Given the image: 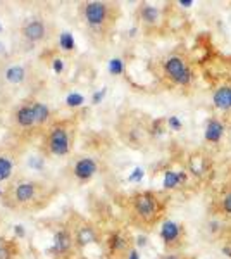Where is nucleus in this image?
Listing matches in <instances>:
<instances>
[{
	"instance_id": "1",
	"label": "nucleus",
	"mask_w": 231,
	"mask_h": 259,
	"mask_svg": "<svg viewBox=\"0 0 231 259\" xmlns=\"http://www.w3.org/2000/svg\"><path fill=\"white\" fill-rule=\"evenodd\" d=\"M57 195L56 185L38 178H14L2 194V204L14 212H38Z\"/></svg>"
},
{
	"instance_id": "2",
	"label": "nucleus",
	"mask_w": 231,
	"mask_h": 259,
	"mask_svg": "<svg viewBox=\"0 0 231 259\" xmlns=\"http://www.w3.org/2000/svg\"><path fill=\"white\" fill-rule=\"evenodd\" d=\"M12 130L19 135H33L41 130H47L52 123V111L47 104L36 99L21 102L11 114Z\"/></svg>"
},
{
	"instance_id": "3",
	"label": "nucleus",
	"mask_w": 231,
	"mask_h": 259,
	"mask_svg": "<svg viewBox=\"0 0 231 259\" xmlns=\"http://www.w3.org/2000/svg\"><path fill=\"white\" fill-rule=\"evenodd\" d=\"M164 209H166V200L152 190L136 192L128 200L129 220L140 228H150L157 225L162 218Z\"/></svg>"
},
{
	"instance_id": "4",
	"label": "nucleus",
	"mask_w": 231,
	"mask_h": 259,
	"mask_svg": "<svg viewBox=\"0 0 231 259\" xmlns=\"http://www.w3.org/2000/svg\"><path fill=\"white\" fill-rule=\"evenodd\" d=\"M78 135V123L74 119L52 121L41 139V150L49 157H66L71 154Z\"/></svg>"
},
{
	"instance_id": "5",
	"label": "nucleus",
	"mask_w": 231,
	"mask_h": 259,
	"mask_svg": "<svg viewBox=\"0 0 231 259\" xmlns=\"http://www.w3.org/2000/svg\"><path fill=\"white\" fill-rule=\"evenodd\" d=\"M79 16L85 26L95 35H107L117 23L119 7L112 2L88 0L79 6Z\"/></svg>"
},
{
	"instance_id": "6",
	"label": "nucleus",
	"mask_w": 231,
	"mask_h": 259,
	"mask_svg": "<svg viewBox=\"0 0 231 259\" xmlns=\"http://www.w3.org/2000/svg\"><path fill=\"white\" fill-rule=\"evenodd\" d=\"M162 76L169 85L179 87V89H187L193 81V71L190 68L184 57L178 56V54H171L161 62Z\"/></svg>"
},
{
	"instance_id": "7",
	"label": "nucleus",
	"mask_w": 231,
	"mask_h": 259,
	"mask_svg": "<svg viewBox=\"0 0 231 259\" xmlns=\"http://www.w3.org/2000/svg\"><path fill=\"white\" fill-rule=\"evenodd\" d=\"M159 235H161V240L164 242V247L174 252L176 249H179L183 245L184 228L181 223H178L174 220H164L161 223Z\"/></svg>"
},
{
	"instance_id": "8",
	"label": "nucleus",
	"mask_w": 231,
	"mask_h": 259,
	"mask_svg": "<svg viewBox=\"0 0 231 259\" xmlns=\"http://www.w3.org/2000/svg\"><path fill=\"white\" fill-rule=\"evenodd\" d=\"M99 173V161L91 156H79L71 164V175L78 183H88Z\"/></svg>"
},
{
	"instance_id": "9",
	"label": "nucleus",
	"mask_w": 231,
	"mask_h": 259,
	"mask_svg": "<svg viewBox=\"0 0 231 259\" xmlns=\"http://www.w3.org/2000/svg\"><path fill=\"white\" fill-rule=\"evenodd\" d=\"M19 162V152L11 145L0 147V183H9L14 180L16 168Z\"/></svg>"
},
{
	"instance_id": "10",
	"label": "nucleus",
	"mask_w": 231,
	"mask_h": 259,
	"mask_svg": "<svg viewBox=\"0 0 231 259\" xmlns=\"http://www.w3.org/2000/svg\"><path fill=\"white\" fill-rule=\"evenodd\" d=\"M109 259H124L131 250V242L123 232H112L106 240Z\"/></svg>"
},
{
	"instance_id": "11",
	"label": "nucleus",
	"mask_w": 231,
	"mask_h": 259,
	"mask_svg": "<svg viewBox=\"0 0 231 259\" xmlns=\"http://www.w3.org/2000/svg\"><path fill=\"white\" fill-rule=\"evenodd\" d=\"M21 36L29 44H40L47 36V24L40 18H31L24 21L21 26Z\"/></svg>"
},
{
	"instance_id": "12",
	"label": "nucleus",
	"mask_w": 231,
	"mask_h": 259,
	"mask_svg": "<svg viewBox=\"0 0 231 259\" xmlns=\"http://www.w3.org/2000/svg\"><path fill=\"white\" fill-rule=\"evenodd\" d=\"M136 18L140 21L142 26H145L147 30H154V28L161 26L162 23V11L154 4H140L136 11Z\"/></svg>"
},
{
	"instance_id": "13",
	"label": "nucleus",
	"mask_w": 231,
	"mask_h": 259,
	"mask_svg": "<svg viewBox=\"0 0 231 259\" xmlns=\"http://www.w3.org/2000/svg\"><path fill=\"white\" fill-rule=\"evenodd\" d=\"M73 237H74V244L79 245V247H85L88 244L97 242L95 228L91 227L90 223H86V221H83L81 225H78V227L73 230Z\"/></svg>"
},
{
	"instance_id": "14",
	"label": "nucleus",
	"mask_w": 231,
	"mask_h": 259,
	"mask_svg": "<svg viewBox=\"0 0 231 259\" xmlns=\"http://www.w3.org/2000/svg\"><path fill=\"white\" fill-rule=\"evenodd\" d=\"M224 124L219 118H211L205 124V132H204V140L207 144H219L222 135H224Z\"/></svg>"
},
{
	"instance_id": "15",
	"label": "nucleus",
	"mask_w": 231,
	"mask_h": 259,
	"mask_svg": "<svg viewBox=\"0 0 231 259\" xmlns=\"http://www.w3.org/2000/svg\"><path fill=\"white\" fill-rule=\"evenodd\" d=\"M212 102L216 106V109L222 112L231 111V85H221L214 90Z\"/></svg>"
},
{
	"instance_id": "16",
	"label": "nucleus",
	"mask_w": 231,
	"mask_h": 259,
	"mask_svg": "<svg viewBox=\"0 0 231 259\" xmlns=\"http://www.w3.org/2000/svg\"><path fill=\"white\" fill-rule=\"evenodd\" d=\"M188 182V173L187 171H174V169H167L164 173V180H162V187L166 190H174L179 189L181 185Z\"/></svg>"
},
{
	"instance_id": "17",
	"label": "nucleus",
	"mask_w": 231,
	"mask_h": 259,
	"mask_svg": "<svg viewBox=\"0 0 231 259\" xmlns=\"http://www.w3.org/2000/svg\"><path fill=\"white\" fill-rule=\"evenodd\" d=\"M4 78H6V81L11 83V85H21V83H24L28 78L26 68L21 66V64H12L6 69Z\"/></svg>"
},
{
	"instance_id": "18",
	"label": "nucleus",
	"mask_w": 231,
	"mask_h": 259,
	"mask_svg": "<svg viewBox=\"0 0 231 259\" xmlns=\"http://www.w3.org/2000/svg\"><path fill=\"white\" fill-rule=\"evenodd\" d=\"M74 242V237H73V232H68V230H59L54 237V250L56 252H66L71 244Z\"/></svg>"
},
{
	"instance_id": "19",
	"label": "nucleus",
	"mask_w": 231,
	"mask_h": 259,
	"mask_svg": "<svg viewBox=\"0 0 231 259\" xmlns=\"http://www.w3.org/2000/svg\"><path fill=\"white\" fill-rule=\"evenodd\" d=\"M188 169H190L192 175H195V177L202 178L204 175L209 171V161H207V157L200 156V154H197V156H192L190 162H188Z\"/></svg>"
},
{
	"instance_id": "20",
	"label": "nucleus",
	"mask_w": 231,
	"mask_h": 259,
	"mask_svg": "<svg viewBox=\"0 0 231 259\" xmlns=\"http://www.w3.org/2000/svg\"><path fill=\"white\" fill-rule=\"evenodd\" d=\"M59 47L64 52H74L76 50V41H74V36L71 35L69 31H62L59 35Z\"/></svg>"
},
{
	"instance_id": "21",
	"label": "nucleus",
	"mask_w": 231,
	"mask_h": 259,
	"mask_svg": "<svg viewBox=\"0 0 231 259\" xmlns=\"http://www.w3.org/2000/svg\"><path fill=\"white\" fill-rule=\"evenodd\" d=\"M85 104V95L79 94V92H71V94L66 97V106L71 107V109H78Z\"/></svg>"
},
{
	"instance_id": "22",
	"label": "nucleus",
	"mask_w": 231,
	"mask_h": 259,
	"mask_svg": "<svg viewBox=\"0 0 231 259\" xmlns=\"http://www.w3.org/2000/svg\"><path fill=\"white\" fill-rule=\"evenodd\" d=\"M109 73L112 76H121L124 73V61L121 57H114V59L109 61Z\"/></svg>"
},
{
	"instance_id": "23",
	"label": "nucleus",
	"mask_w": 231,
	"mask_h": 259,
	"mask_svg": "<svg viewBox=\"0 0 231 259\" xmlns=\"http://www.w3.org/2000/svg\"><path fill=\"white\" fill-rule=\"evenodd\" d=\"M219 209L221 212H224L226 216H231V190L226 192L219 200Z\"/></svg>"
},
{
	"instance_id": "24",
	"label": "nucleus",
	"mask_w": 231,
	"mask_h": 259,
	"mask_svg": "<svg viewBox=\"0 0 231 259\" xmlns=\"http://www.w3.org/2000/svg\"><path fill=\"white\" fill-rule=\"evenodd\" d=\"M166 123H167V126H169L171 130H174V132H179V130L183 128V123L178 116H169V118L166 119Z\"/></svg>"
},
{
	"instance_id": "25",
	"label": "nucleus",
	"mask_w": 231,
	"mask_h": 259,
	"mask_svg": "<svg viewBox=\"0 0 231 259\" xmlns=\"http://www.w3.org/2000/svg\"><path fill=\"white\" fill-rule=\"evenodd\" d=\"M106 94H107V90L106 89H100V90H97L94 95H91V104H100V100H102L104 97H106Z\"/></svg>"
},
{
	"instance_id": "26",
	"label": "nucleus",
	"mask_w": 231,
	"mask_h": 259,
	"mask_svg": "<svg viewBox=\"0 0 231 259\" xmlns=\"http://www.w3.org/2000/svg\"><path fill=\"white\" fill-rule=\"evenodd\" d=\"M144 169L142 168H136V169H133V173L129 175V182H140L142 178H144Z\"/></svg>"
},
{
	"instance_id": "27",
	"label": "nucleus",
	"mask_w": 231,
	"mask_h": 259,
	"mask_svg": "<svg viewBox=\"0 0 231 259\" xmlns=\"http://www.w3.org/2000/svg\"><path fill=\"white\" fill-rule=\"evenodd\" d=\"M193 4H195V2H193V0H179L178 6H181L183 9H188V7H192Z\"/></svg>"
},
{
	"instance_id": "28",
	"label": "nucleus",
	"mask_w": 231,
	"mask_h": 259,
	"mask_svg": "<svg viewBox=\"0 0 231 259\" xmlns=\"http://www.w3.org/2000/svg\"><path fill=\"white\" fill-rule=\"evenodd\" d=\"M162 259H183V257L179 256L178 252H167V254H164Z\"/></svg>"
},
{
	"instance_id": "29",
	"label": "nucleus",
	"mask_w": 231,
	"mask_h": 259,
	"mask_svg": "<svg viewBox=\"0 0 231 259\" xmlns=\"http://www.w3.org/2000/svg\"><path fill=\"white\" fill-rule=\"evenodd\" d=\"M126 259H140V254H138V250L136 249H131L129 250V254H128V257Z\"/></svg>"
},
{
	"instance_id": "30",
	"label": "nucleus",
	"mask_w": 231,
	"mask_h": 259,
	"mask_svg": "<svg viewBox=\"0 0 231 259\" xmlns=\"http://www.w3.org/2000/svg\"><path fill=\"white\" fill-rule=\"evenodd\" d=\"M54 62H56V64H54V66H56V73H61L62 68H64V66H62V61L61 59H56Z\"/></svg>"
},
{
	"instance_id": "31",
	"label": "nucleus",
	"mask_w": 231,
	"mask_h": 259,
	"mask_svg": "<svg viewBox=\"0 0 231 259\" xmlns=\"http://www.w3.org/2000/svg\"><path fill=\"white\" fill-rule=\"evenodd\" d=\"M222 254H224V256H228V257H231V247L224 245V247H222Z\"/></svg>"
},
{
	"instance_id": "32",
	"label": "nucleus",
	"mask_w": 231,
	"mask_h": 259,
	"mask_svg": "<svg viewBox=\"0 0 231 259\" xmlns=\"http://www.w3.org/2000/svg\"><path fill=\"white\" fill-rule=\"evenodd\" d=\"M4 52H6V45H4L2 41H0V56H2Z\"/></svg>"
},
{
	"instance_id": "33",
	"label": "nucleus",
	"mask_w": 231,
	"mask_h": 259,
	"mask_svg": "<svg viewBox=\"0 0 231 259\" xmlns=\"http://www.w3.org/2000/svg\"><path fill=\"white\" fill-rule=\"evenodd\" d=\"M0 31H2V24H0Z\"/></svg>"
}]
</instances>
